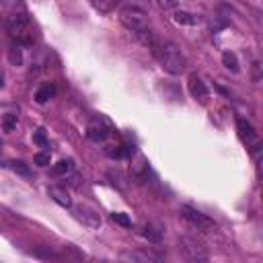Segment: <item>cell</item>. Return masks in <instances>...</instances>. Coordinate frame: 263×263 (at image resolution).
Listing matches in <instances>:
<instances>
[{"label": "cell", "instance_id": "obj_13", "mask_svg": "<svg viewBox=\"0 0 263 263\" xmlns=\"http://www.w3.org/2000/svg\"><path fill=\"white\" fill-rule=\"evenodd\" d=\"M53 175L55 177H66V175H70L72 171H74V160H70V158H64V160H58L55 164H53Z\"/></svg>", "mask_w": 263, "mask_h": 263}, {"label": "cell", "instance_id": "obj_7", "mask_svg": "<svg viewBox=\"0 0 263 263\" xmlns=\"http://www.w3.org/2000/svg\"><path fill=\"white\" fill-rule=\"evenodd\" d=\"M109 134H111V127H109V123L105 121V119H92L88 125H86V138L88 140H92V142H103V140H107L109 138Z\"/></svg>", "mask_w": 263, "mask_h": 263}, {"label": "cell", "instance_id": "obj_22", "mask_svg": "<svg viewBox=\"0 0 263 263\" xmlns=\"http://www.w3.org/2000/svg\"><path fill=\"white\" fill-rule=\"evenodd\" d=\"M111 220H113V222H117L119 226H125V228H127V226H132V220H129L125 214H121V212H113V214H111Z\"/></svg>", "mask_w": 263, "mask_h": 263}, {"label": "cell", "instance_id": "obj_26", "mask_svg": "<svg viewBox=\"0 0 263 263\" xmlns=\"http://www.w3.org/2000/svg\"><path fill=\"white\" fill-rule=\"evenodd\" d=\"M35 257H41V259H58V255L53 251H33Z\"/></svg>", "mask_w": 263, "mask_h": 263}, {"label": "cell", "instance_id": "obj_3", "mask_svg": "<svg viewBox=\"0 0 263 263\" xmlns=\"http://www.w3.org/2000/svg\"><path fill=\"white\" fill-rule=\"evenodd\" d=\"M8 33L18 45H31L33 43V27H31L29 16L23 12L12 14V18L8 23Z\"/></svg>", "mask_w": 263, "mask_h": 263}, {"label": "cell", "instance_id": "obj_2", "mask_svg": "<svg viewBox=\"0 0 263 263\" xmlns=\"http://www.w3.org/2000/svg\"><path fill=\"white\" fill-rule=\"evenodd\" d=\"M119 21L125 29H129L132 33H138V31H144V29H150V18H148V12L136 4H125L119 8Z\"/></svg>", "mask_w": 263, "mask_h": 263}, {"label": "cell", "instance_id": "obj_5", "mask_svg": "<svg viewBox=\"0 0 263 263\" xmlns=\"http://www.w3.org/2000/svg\"><path fill=\"white\" fill-rule=\"evenodd\" d=\"M179 212H181V216H183L193 228H197V230H201V232H210V230L216 228V224H214V220H212L210 216L201 214L199 210H195V208H191V205H181Z\"/></svg>", "mask_w": 263, "mask_h": 263}, {"label": "cell", "instance_id": "obj_16", "mask_svg": "<svg viewBox=\"0 0 263 263\" xmlns=\"http://www.w3.org/2000/svg\"><path fill=\"white\" fill-rule=\"evenodd\" d=\"M222 64H224L230 72H238V60H236V55H234L232 51H224V53H222Z\"/></svg>", "mask_w": 263, "mask_h": 263}, {"label": "cell", "instance_id": "obj_6", "mask_svg": "<svg viewBox=\"0 0 263 263\" xmlns=\"http://www.w3.org/2000/svg\"><path fill=\"white\" fill-rule=\"evenodd\" d=\"M74 216H76L78 222H82V224L88 226V228H99V226L103 224L101 214H99L95 208L86 205V203H78V205L74 208Z\"/></svg>", "mask_w": 263, "mask_h": 263}, {"label": "cell", "instance_id": "obj_14", "mask_svg": "<svg viewBox=\"0 0 263 263\" xmlns=\"http://www.w3.org/2000/svg\"><path fill=\"white\" fill-rule=\"evenodd\" d=\"M173 18H175V23H179V25H197V23H199V16H197V14L185 12V10H177V12L173 14Z\"/></svg>", "mask_w": 263, "mask_h": 263}, {"label": "cell", "instance_id": "obj_25", "mask_svg": "<svg viewBox=\"0 0 263 263\" xmlns=\"http://www.w3.org/2000/svg\"><path fill=\"white\" fill-rule=\"evenodd\" d=\"M109 177L113 179V185L117 183L119 187H123V175H121L119 171H109Z\"/></svg>", "mask_w": 263, "mask_h": 263}, {"label": "cell", "instance_id": "obj_15", "mask_svg": "<svg viewBox=\"0 0 263 263\" xmlns=\"http://www.w3.org/2000/svg\"><path fill=\"white\" fill-rule=\"evenodd\" d=\"M119 0H90V4L99 10V12H111L117 6Z\"/></svg>", "mask_w": 263, "mask_h": 263}, {"label": "cell", "instance_id": "obj_20", "mask_svg": "<svg viewBox=\"0 0 263 263\" xmlns=\"http://www.w3.org/2000/svg\"><path fill=\"white\" fill-rule=\"evenodd\" d=\"M33 142H35L37 146H41V148L47 146V136H45V129H43V127H39L37 132H33Z\"/></svg>", "mask_w": 263, "mask_h": 263}, {"label": "cell", "instance_id": "obj_8", "mask_svg": "<svg viewBox=\"0 0 263 263\" xmlns=\"http://www.w3.org/2000/svg\"><path fill=\"white\" fill-rule=\"evenodd\" d=\"M187 86H189V92H191V97L193 99H197V101H205L208 99V86H205V82L197 76V74H191L189 76V82H187Z\"/></svg>", "mask_w": 263, "mask_h": 263}, {"label": "cell", "instance_id": "obj_11", "mask_svg": "<svg viewBox=\"0 0 263 263\" xmlns=\"http://www.w3.org/2000/svg\"><path fill=\"white\" fill-rule=\"evenodd\" d=\"M47 193H49V197H51L58 205H62V208H70V205H72L70 193H68L64 187H55V185H51V187L47 189Z\"/></svg>", "mask_w": 263, "mask_h": 263}, {"label": "cell", "instance_id": "obj_17", "mask_svg": "<svg viewBox=\"0 0 263 263\" xmlns=\"http://www.w3.org/2000/svg\"><path fill=\"white\" fill-rule=\"evenodd\" d=\"M8 60L14 64V66H21L23 64V51H21V45L16 43V45H10V49H8Z\"/></svg>", "mask_w": 263, "mask_h": 263}, {"label": "cell", "instance_id": "obj_9", "mask_svg": "<svg viewBox=\"0 0 263 263\" xmlns=\"http://www.w3.org/2000/svg\"><path fill=\"white\" fill-rule=\"evenodd\" d=\"M121 261H129V263H148V261H158L160 257L150 253V251H125L119 255Z\"/></svg>", "mask_w": 263, "mask_h": 263}, {"label": "cell", "instance_id": "obj_21", "mask_svg": "<svg viewBox=\"0 0 263 263\" xmlns=\"http://www.w3.org/2000/svg\"><path fill=\"white\" fill-rule=\"evenodd\" d=\"M10 168L14 171V173H18V175H23V177H31V171H29V166L25 164V162H10Z\"/></svg>", "mask_w": 263, "mask_h": 263}, {"label": "cell", "instance_id": "obj_12", "mask_svg": "<svg viewBox=\"0 0 263 263\" xmlns=\"http://www.w3.org/2000/svg\"><path fill=\"white\" fill-rule=\"evenodd\" d=\"M53 95H55V86H53L51 82H45V84H41V86L37 88V92H35V101L43 105V103H47Z\"/></svg>", "mask_w": 263, "mask_h": 263}, {"label": "cell", "instance_id": "obj_1", "mask_svg": "<svg viewBox=\"0 0 263 263\" xmlns=\"http://www.w3.org/2000/svg\"><path fill=\"white\" fill-rule=\"evenodd\" d=\"M152 51L158 55L160 66L164 68V72H168L173 76H179V74L185 72L187 62H185L183 53L177 49V45H173V43H156V47Z\"/></svg>", "mask_w": 263, "mask_h": 263}, {"label": "cell", "instance_id": "obj_19", "mask_svg": "<svg viewBox=\"0 0 263 263\" xmlns=\"http://www.w3.org/2000/svg\"><path fill=\"white\" fill-rule=\"evenodd\" d=\"M146 238L148 240H152V242H158L160 240V236H162V230L160 228H156V226H146Z\"/></svg>", "mask_w": 263, "mask_h": 263}, {"label": "cell", "instance_id": "obj_24", "mask_svg": "<svg viewBox=\"0 0 263 263\" xmlns=\"http://www.w3.org/2000/svg\"><path fill=\"white\" fill-rule=\"evenodd\" d=\"M156 2H158V6L162 10H173V8L179 6V0H156Z\"/></svg>", "mask_w": 263, "mask_h": 263}, {"label": "cell", "instance_id": "obj_18", "mask_svg": "<svg viewBox=\"0 0 263 263\" xmlns=\"http://www.w3.org/2000/svg\"><path fill=\"white\" fill-rule=\"evenodd\" d=\"M14 127H16V115L14 113H6L2 117V129L4 132H12Z\"/></svg>", "mask_w": 263, "mask_h": 263}, {"label": "cell", "instance_id": "obj_4", "mask_svg": "<svg viewBox=\"0 0 263 263\" xmlns=\"http://www.w3.org/2000/svg\"><path fill=\"white\" fill-rule=\"evenodd\" d=\"M177 247H179V253L185 261L197 263V261H208L210 259V253H208L205 245L201 240L193 238V236H179Z\"/></svg>", "mask_w": 263, "mask_h": 263}, {"label": "cell", "instance_id": "obj_23", "mask_svg": "<svg viewBox=\"0 0 263 263\" xmlns=\"http://www.w3.org/2000/svg\"><path fill=\"white\" fill-rule=\"evenodd\" d=\"M33 162L39 164V166H47V164H49V154H47V152H37V154L33 156Z\"/></svg>", "mask_w": 263, "mask_h": 263}, {"label": "cell", "instance_id": "obj_10", "mask_svg": "<svg viewBox=\"0 0 263 263\" xmlns=\"http://www.w3.org/2000/svg\"><path fill=\"white\" fill-rule=\"evenodd\" d=\"M236 127H238V136H240V140H242V142H247L249 146H251V144H255V142H259V136H257L255 127H253L249 121L238 119V121H236Z\"/></svg>", "mask_w": 263, "mask_h": 263}]
</instances>
